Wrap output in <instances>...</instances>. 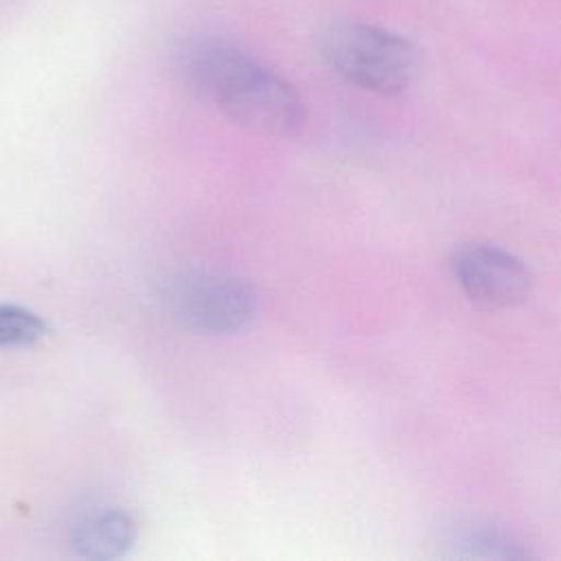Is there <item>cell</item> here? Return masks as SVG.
Segmentation results:
<instances>
[{
    "instance_id": "1",
    "label": "cell",
    "mask_w": 561,
    "mask_h": 561,
    "mask_svg": "<svg viewBox=\"0 0 561 561\" xmlns=\"http://www.w3.org/2000/svg\"><path fill=\"white\" fill-rule=\"evenodd\" d=\"M178 72L188 90L248 131L294 136L305 123V105L296 88L221 37H193L182 44Z\"/></svg>"
},
{
    "instance_id": "2",
    "label": "cell",
    "mask_w": 561,
    "mask_h": 561,
    "mask_svg": "<svg viewBox=\"0 0 561 561\" xmlns=\"http://www.w3.org/2000/svg\"><path fill=\"white\" fill-rule=\"evenodd\" d=\"M320 48L327 64L348 83L386 96L405 92L419 70L414 46L377 24H333L324 31Z\"/></svg>"
},
{
    "instance_id": "3",
    "label": "cell",
    "mask_w": 561,
    "mask_h": 561,
    "mask_svg": "<svg viewBox=\"0 0 561 561\" xmlns=\"http://www.w3.org/2000/svg\"><path fill=\"white\" fill-rule=\"evenodd\" d=\"M171 318L195 333L228 335L248 327L256 313V291L245 280L210 270H188L167 285Z\"/></svg>"
},
{
    "instance_id": "4",
    "label": "cell",
    "mask_w": 561,
    "mask_h": 561,
    "mask_svg": "<svg viewBox=\"0 0 561 561\" xmlns=\"http://www.w3.org/2000/svg\"><path fill=\"white\" fill-rule=\"evenodd\" d=\"M449 265L458 287L476 305L511 309L530 296V267L517 254L495 243H462L454 250Z\"/></svg>"
},
{
    "instance_id": "5",
    "label": "cell",
    "mask_w": 561,
    "mask_h": 561,
    "mask_svg": "<svg viewBox=\"0 0 561 561\" xmlns=\"http://www.w3.org/2000/svg\"><path fill=\"white\" fill-rule=\"evenodd\" d=\"M72 548L79 557L110 561L123 557L136 541V522L121 508H105L83 517L72 528Z\"/></svg>"
},
{
    "instance_id": "6",
    "label": "cell",
    "mask_w": 561,
    "mask_h": 561,
    "mask_svg": "<svg viewBox=\"0 0 561 561\" xmlns=\"http://www.w3.org/2000/svg\"><path fill=\"white\" fill-rule=\"evenodd\" d=\"M451 554L454 557H467V559H519L526 557V552L519 548L517 541L506 537L500 530L491 528H465L458 530L451 539Z\"/></svg>"
},
{
    "instance_id": "7",
    "label": "cell",
    "mask_w": 561,
    "mask_h": 561,
    "mask_svg": "<svg viewBox=\"0 0 561 561\" xmlns=\"http://www.w3.org/2000/svg\"><path fill=\"white\" fill-rule=\"evenodd\" d=\"M46 333L48 327L37 313L20 305L0 302V348L33 346Z\"/></svg>"
}]
</instances>
